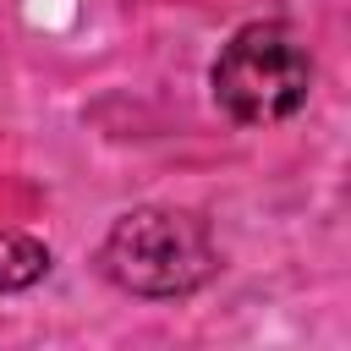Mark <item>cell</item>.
Instances as JSON below:
<instances>
[{
    "mask_svg": "<svg viewBox=\"0 0 351 351\" xmlns=\"http://www.w3.org/2000/svg\"><path fill=\"white\" fill-rule=\"evenodd\" d=\"M104 280H115L132 296H192L214 269V241L208 225L186 208H132L110 225L99 247Z\"/></svg>",
    "mask_w": 351,
    "mask_h": 351,
    "instance_id": "1",
    "label": "cell"
},
{
    "mask_svg": "<svg viewBox=\"0 0 351 351\" xmlns=\"http://www.w3.org/2000/svg\"><path fill=\"white\" fill-rule=\"evenodd\" d=\"M44 274H49V247L22 230H0V291H27Z\"/></svg>",
    "mask_w": 351,
    "mask_h": 351,
    "instance_id": "3",
    "label": "cell"
},
{
    "mask_svg": "<svg viewBox=\"0 0 351 351\" xmlns=\"http://www.w3.org/2000/svg\"><path fill=\"white\" fill-rule=\"evenodd\" d=\"M208 82L236 126H280L313 93V55L285 22H247L219 49Z\"/></svg>",
    "mask_w": 351,
    "mask_h": 351,
    "instance_id": "2",
    "label": "cell"
}]
</instances>
